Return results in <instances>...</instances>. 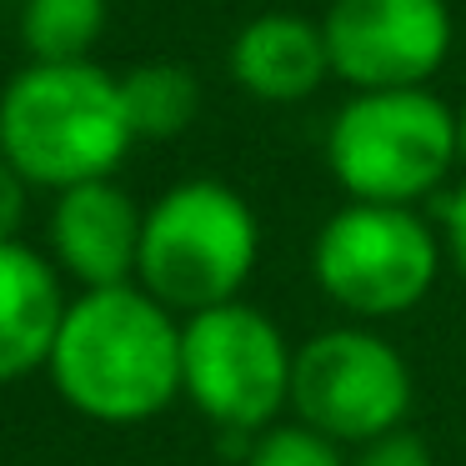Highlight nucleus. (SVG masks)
<instances>
[{"label": "nucleus", "instance_id": "nucleus-1", "mask_svg": "<svg viewBox=\"0 0 466 466\" xmlns=\"http://www.w3.org/2000/svg\"><path fill=\"white\" fill-rule=\"evenodd\" d=\"M46 371L91 421H151L181 396V321L136 281L81 291L66 306Z\"/></svg>", "mask_w": 466, "mask_h": 466}, {"label": "nucleus", "instance_id": "nucleus-2", "mask_svg": "<svg viewBox=\"0 0 466 466\" xmlns=\"http://www.w3.org/2000/svg\"><path fill=\"white\" fill-rule=\"evenodd\" d=\"M131 146L121 76L96 61H31L0 91V156L31 186L71 191L106 181Z\"/></svg>", "mask_w": 466, "mask_h": 466}, {"label": "nucleus", "instance_id": "nucleus-3", "mask_svg": "<svg viewBox=\"0 0 466 466\" xmlns=\"http://www.w3.org/2000/svg\"><path fill=\"white\" fill-rule=\"evenodd\" d=\"M261 256V226L241 191L196 176L156 196L141 226V266L136 286L166 311L196 316L211 306L241 301Z\"/></svg>", "mask_w": 466, "mask_h": 466}, {"label": "nucleus", "instance_id": "nucleus-4", "mask_svg": "<svg viewBox=\"0 0 466 466\" xmlns=\"http://www.w3.org/2000/svg\"><path fill=\"white\" fill-rule=\"evenodd\" d=\"M326 166L346 201L371 206H416L451 181L456 111L431 91H351V101L331 116Z\"/></svg>", "mask_w": 466, "mask_h": 466}, {"label": "nucleus", "instance_id": "nucleus-5", "mask_svg": "<svg viewBox=\"0 0 466 466\" xmlns=\"http://www.w3.org/2000/svg\"><path fill=\"white\" fill-rule=\"evenodd\" d=\"M441 266V231L416 206L346 201L311 241L316 291L361 326L416 311L431 296Z\"/></svg>", "mask_w": 466, "mask_h": 466}, {"label": "nucleus", "instance_id": "nucleus-6", "mask_svg": "<svg viewBox=\"0 0 466 466\" xmlns=\"http://www.w3.org/2000/svg\"><path fill=\"white\" fill-rule=\"evenodd\" d=\"M291 341L251 301L181 321V396L221 431L256 436L291 411Z\"/></svg>", "mask_w": 466, "mask_h": 466}, {"label": "nucleus", "instance_id": "nucleus-7", "mask_svg": "<svg viewBox=\"0 0 466 466\" xmlns=\"http://www.w3.org/2000/svg\"><path fill=\"white\" fill-rule=\"evenodd\" d=\"M416 401L411 361L371 326H331L296 346L291 416L341 446H361L406 426Z\"/></svg>", "mask_w": 466, "mask_h": 466}, {"label": "nucleus", "instance_id": "nucleus-8", "mask_svg": "<svg viewBox=\"0 0 466 466\" xmlns=\"http://www.w3.org/2000/svg\"><path fill=\"white\" fill-rule=\"evenodd\" d=\"M321 35L346 91H411L446 66L456 21L446 0H331Z\"/></svg>", "mask_w": 466, "mask_h": 466}, {"label": "nucleus", "instance_id": "nucleus-9", "mask_svg": "<svg viewBox=\"0 0 466 466\" xmlns=\"http://www.w3.org/2000/svg\"><path fill=\"white\" fill-rule=\"evenodd\" d=\"M141 226L146 211L111 176L56 191V211H51L56 271L81 281V291L131 286L136 266H141Z\"/></svg>", "mask_w": 466, "mask_h": 466}, {"label": "nucleus", "instance_id": "nucleus-10", "mask_svg": "<svg viewBox=\"0 0 466 466\" xmlns=\"http://www.w3.org/2000/svg\"><path fill=\"white\" fill-rule=\"evenodd\" d=\"M231 81L246 96L271 106L311 101L326 81H331V56H326L321 21H306L291 11H266L236 31L231 41Z\"/></svg>", "mask_w": 466, "mask_h": 466}, {"label": "nucleus", "instance_id": "nucleus-11", "mask_svg": "<svg viewBox=\"0 0 466 466\" xmlns=\"http://www.w3.org/2000/svg\"><path fill=\"white\" fill-rule=\"evenodd\" d=\"M66 306L56 261L21 241H0V381H21L51 361Z\"/></svg>", "mask_w": 466, "mask_h": 466}, {"label": "nucleus", "instance_id": "nucleus-12", "mask_svg": "<svg viewBox=\"0 0 466 466\" xmlns=\"http://www.w3.org/2000/svg\"><path fill=\"white\" fill-rule=\"evenodd\" d=\"M121 101L136 141H171L201 111V81L176 61H146L121 76Z\"/></svg>", "mask_w": 466, "mask_h": 466}, {"label": "nucleus", "instance_id": "nucleus-13", "mask_svg": "<svg viewBox=\"0 0 466 466\" xmlns=\"http://www.w3.org/2000/svg\"><path fill=\"white\" fill-rule=\"evenodd\" d=\"M106 0H25L21 41L31 61H91L106 35Z\"/></svg>", "mask_w": 466, "mask_h": 466}, {"label": "nucleus", "instance_id": "nucleus-14", "mask_svg": "<svg viewBox=\"0 0 466 466\" xmlns=\"http://www.w3.org/2000/svg\"><path fill=\"white\" fill-rule=\"evenodd\" d=\"M346 456L351 451H341V441L306 421H276L246 446V466H346Z\"/></svg>", "mask_w": 466, "mask_h": 466}, {"label": "nucleus", "instance_id": "nucleus-15", "mask_svg": "<svg viewBox=\"0 0 466 466\" xmlns=\"http://www.w3.org/2000/svg\"><path fill=\"white\" fill-rule=\"evenodd\" d=\"M346 466H436V456H431V446H426L421 431H411V426H396V431L376 436V441L351 446Z\"/></svg>", "mask_w": 466, "mask_h": 466}, {"label": "nucleus", "instance_id": "nucleus-16", "mask_svg": "<svg viewBox=\"0 0 466 466\" xmlns=\"http://www.w3.org/2000/svg\"><path fill=\"white\" fill-rule=\"evenodd\" d=\"M436 231H441V251L446 266L456 271V281L466 286V181L456 191L441 196V216H436Z\"/></svg>", "mask_w": 466, "mask_h": 466}, {"label": "nucleus", "instance_id": "nucleus-17", "mask_svg": "<svg viewBox=\"0 0 466 466\" xmlns=\"http://www.w3.org/2000/svg\"><path fill=\"white\" fill-rule=\"evenodd\" d=\"M25 176L15 171L5 156H0V241H15L21 231V216H25Z\"/></svg>", "mask_w": 466, "mask_h": 466}, {"label": "nucleus", "instance_id": "nucleus-18", "mask_svg": "<svg viewBox=\"0 0 466 466\" xmlns=\"http://www.w3.org/2000/svg\"><path fill=\"white\" fill-rule=\"evenodd\" d=\"M456 151H461V166H466V101L456 106Z\"/></svg>", "mask_w": 466, "mask_h": 466}]
</instances>
